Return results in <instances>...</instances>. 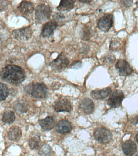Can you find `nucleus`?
<instances>
[{
	"label": "nucleus",
	"instance_id": "15",
	"mask_svg": "<svg viewBox=\"0 0 138 156\" xmlns=\"http://www.w3.org/2000/svg\"><path fill=\"white\" fill-rule=\"evenodd\" d=\"M111 89L109 87L105 88L101 90H94L91 93V96L95 99H103L106 98L111 93Z\"/></svg>",
	"mask_w": 138,
	"mask_h": 156
},
{
	"label": "nucleus",
	"instance_id": "4",
	"mask_svg": "<svg viewBox=\"0 0 138 156\" xmlns=\"http://www.w3.org/2000/svg\"><path fill=\"white\" fill-rule=\"evenodd\" d=\"M69 61L63 53H60L49 64L51 68L56 72H61L67 67Z\"/></svg>",
	"mask_w": 138,
	"mask_h": 156
},
{
	"label": "nucleus",
	"instance_id": "21",
	"mask_svg": "<svg viewBox=\"0 0 138 156\" xmlns=\"http://www.w3.org/2000/svg\"><path fill=\"white\" fill-rule=\"evenodd\" d=\"M40 143L41 140L39 136H35L30 139L29 145L31 149H37L39 147Z\"/></svg>",
	"mask_w": 138,
	"mask_h": 156
},
{
	"label": "nucleus",
	"instance_id": "5",
	"mask_svg": "<svg viewBox=\"0 0 138 156\" xmlns=\"http://www.w3.org/2000/svg\"><path fill=\"white\" fill-rule=\"evenodd\" d=\"M94 136L95 140L101 144L109 143L112 139L111 132L105 127L98 128L94 132Z\"/></svg>",
	"mask_w": 138,
	"mask_h": 156
},
{
	"label": "nucleus",
	"instance_id": "6",
	"mask_svg": "<svg viewBox=\"0 0 138 156\" xmlns=\"http://www.w3.org/2000/svg\"><path fill=\"white\" fill-rule=\"evenodd\" d=\"M12 34L14 38L17 40L25 41L31 38L33 31L31 27L28 26L14 30Z\"/></svg>",
	"mask_w": 138,
	"mask_h": 156
},
{
	"label": "nucleus",
	"instance_id": "11",
	"mask_svg": "<svg viewBox=\"0 0 138 156\" xmlns=\"http://www.w3.org/2000/svg\"><path fill=\"white\" fill-rule=\"evenodd\" d=\"M58 22L55 20L49 21L47 22L42 27L41 30V35L43 37H48L53 34L54 30L58 27Z\"/></svg>",
	"mask_w": 138,
	"mask_h": 156
},
{
	"label": "nucleus",
	"instance_id": "22",
	"mask_svg": "<svg viewBox=\"0 0 138 156\" xmlns=\"http://www.w3.org/2000/svg\"><path fill=\"white\" fill-rule=\"evenodd\" d=\"M14 108L16 112H17L18 113H24L27 111L28 107L27 105L25 102L20 101L15 104Z\"/></svg>",
	"mask_w": 138,
	"mask_h": 156
},
{
	"label": "nucleus",
	"instance_id": "28",
	"mask_svg": "<svg viewBox=\"0 0 138 156\" xmlns=\"http://www.w3.org/2000/svg\"><path fill=\"white\" fill-rule=\"evenodd\" d=\"M80 2H83V3H89V2H91L92 1H88V0H87V1H79Z\"/></svg>",
	"mask_w": 138,
	"mask_h": 156
},
{
	"label": "nucleus",
	"instance_id": "29",
	"mask_svg": "<svg viewBox=\"0 0 138 156\" xmlns=\"http://www.w3.org/2000/svg\"><path fill=\"white\" fill-rule=\"evenodd\" d=\"M136 139L137 142L138 143V133L137 134L136 136Z\"/></svg>",
	"mask_w": 138,
	"mask_h": 156
},
{
	"label": "nucleus",
	"instance_id": "2",
	"mask_svg": "<svg viewBox=\"0 0 138 156\" xmlns=\"http://www.w3.org/2000/svg\"><path fill=\"white\" fill-rule=\"evenodd\" d=\"M26 91L36 98H44L46 96L48 88L43 83H36L26 87Z\"/></svg>",
	"mask_w": 138,
	"mask_h": 156
},
{
	"label": "nucleus",
	"instance_id": "24",
	"mask_svg": "<svg viewBox=\"0 0 138 156\" xmlns=\"http://www.w3.org/2000/svg\"><path fill=\"white\" fill-rule=\"evenodd\" d=\"M0 91H1V101L5 100L9 94V90L7 85L3 83L0 84Z\"/></svg>",
	"mask_w": 138,
	"mask_h": 156
},
{
	"label": "nucleus",
	"instance_id": "17",
	"mask_svg": "<svg viewBox=\"0 0 138 156\" xmlns=\"http://www.w3.org/2000/svg\"><path fill=\"white\" fill-rule=\"evenodd\" d=\"M8 139L11 141H17L21 138L22 130L19 126H13L9 129L8 132Z\"/></svg>",
	"mask_w": 138,
	"mask_h": 156
},
{
	"label": "nucleus",
	"instance_id": "16",
	"mask_svg": "<svg viewBox=\"0 0 138 156\" xmlns=\"http://www.w3.org/2000/svg\"><path fill=\"white\" fill-rule=\"evenodd\" d=\"M72 126L71 123L66 120H60L56 127V130L60 134H66L72 130Z\"/></svg>",
	"mask_w": 138,
	"mask_h": 156
},
{
	"label": "nucleus",
	"instance_id": "7",
	"mask_svg": "<svg viewBox=\"0 0 138 156\" xmlns=\"http://www.w3.org/2000/svg\"><path fill=\"white\" fill-rule=\"evenodd\" d=\"M124 98V94L122 91L116 90L109 98L108 100V104L112 108H118L122 105V101Z\"/></svg>",
	"mask_w": 138,
	"mask_h": 156
},
{
	"label": "nucleus",
	"instance_id": "12",
	"mask_svg": "<svg viewBox=\"0 0 138 156\" xmlns=\"http://www.w3.org/2000/svg\"><path fill=\"white\" fill-rule=\"evenodd\" d=\"M20 13L25 16H29L33 13L34 5L31 1H21L18 7Z\"/></svg>",
	"mask_w": 138,
	"mask_h": 156
},
{
	"label": "nucleus",
	"instance_id": "1",
	"mask_svg": "<svg viewBox=\"0 0 138 156\" xmlns=\"http://www.w3.org/2000/svg\"><path fill=\"white\" fill-rule=\"evenodd\" d=\"M1 77L9 83L18 85L25 80L26 74L21 67L15 65H8L1 70Z\"/></svg>",
	"mask_w": 138,
	"mask_h": 156
},
{
	"label": "nucleus",
	"instance_id": "27",
	"mask_svg": "<svg viewBox=\"0 0 138 156\" xmlns=\"http://www.w3.org/2000/svg\"><path fill=\"white\" fill-rule=\"evenodd\" d=\"M60 87V83L58 82H54L51 85L52 89L53 90H56L59 89Z\"/></svg>",
	"mask_w": 138,
	"mask_h": 156
},
{
	"label": "nucleus",
	"instance_id": "18",
	"mask_svg": "<svg viewBox=\"0 0 138 156\" xmlns=\"http://www.w3.org/2000/svg\"><path fill=\"white\" fill-rule=\"evenodd\" d=\"M42 129L45 130H49L53 129L55 126V122L52 116H48L39 121Z\"/></svg>",
	"mask_w": 138,
	"mask_h": 156
},
{
	"label": "nucleus",
	"instance_id": "30",
	"mask_svg": "<svg viewBox=\"0 0 138 156\" xmlns=\"http://www.w3.org/2000/svg\"><path fill=\"white\" fill-rule=\"evenodd\" d=\"M136 156H138V154H137L136 155Z\"/></svg>",
	"mask_w": 138,
	"mask_h": 156
},
{
	"label": "nucleus",
	"instance_id": "3",
	"mask_svg": "<svg viewBox=\"0 0 138 156\" xmlns=\"http://www.w3.org/2000/svg\"><path fill=\"white\" fill-rule=\"evenodd\" d=\"M51 11L49 7L44 4L38 5L35 12V18L37 23L45 22L50 18Z\"/></svg>",
	"mask_w": 138,
	"mask_h": 156
},
{
	"label": "nucleus",
	"instance_id": "25",
	"mask_svg": "<svg viewBox=\"0 0 138 156\" xmlns=\"http://www.w3.org/2000/svg\"><path fill=\"white\" fill-rule=\"evenodd\" d=\"M91 36V32L89 27L85 26L83 28L82 32V38L83 40H88Z\"/></svg>",
	"mask_w": 138,
	"mask_h": 156
},
{
	"label": "nucleus",
	"instance_id": "23",
	"mask_svg": "<svg viewBox=\"0 0 138 156\" xmlns=\"http://www.w3.org/2000/svg\"><path fill=\"white\" fill-rule=\"evenodd\" d=\"M51 152L50 146L47 144H45L40 148L39 155V156H50Z\"/></svg>",
	"mask_w": 138,
	"mask_h": 156
},
{
	"label": "nucleus",
	"instance_id": "26",
	"mask_svg": "<svg viewBox=\"0 0 138 156\" xmlns=\"http://www.w3.org/2000/svg\"><path fill=\"white\" fill-rule=\"evenodd\" d=\"M105 61L106 63H112L114 62L115 60V58L113 56H108L105 57Z\"/></svg>",
	"mask_w": 138,
	"mask_h": 156
},
{
	"label": "nucleus",
	"instance_id": "14",
	"mask_svg": "<svg viewBox=\"0 0 138 156\" xmlns=\"http://www.w3.org/2000/svg\"><path fill=\"white\" fill-rule=\"evenodd\" d=\"M122 148L126 155L132 156L136 152L137 146L134 141L131 140H128L123 144Z\"/></svg>",
	"mask_w": 138,
	"mask_h": 156
},
{
	"label": "nucleus",
	"instance_id": "19",
	"mask_svg": "<svg viewBox=\"0 0 138 156\" xmlns=\"http://www.w3.org/2000/svg\"><path fill=\"white\" fill-rule=\"evenodd\" d=\"M75 1H60L57 9L59 11H69L72 9L75 6Z\"/></svg>",
	"mask_w": 138,
	"mask_h": 156
},
{
	"label": "nucleus",
	"instance_id": "10",
	"mask_svg": "<svg viewBox=\"0 0 138 156\" xmlns=\"http://www.w3.org/2000/svg\"><path fill=\"white\" fill-rule=\"evenodd\" d=\"M116 69L120 75L123 76L130 75L133 72V69L126 61L123 59L119 60L115 66Z\"/></svg>",
	"mask_w": 138,
	"mask_h": 156
},
{
	"label": "nucleus",
	"instance_id": "9",
	"mask_svg": "<svg viewBox=\"0 0 138 156\" xmlns=\"http://www.w3.org/2000/svg\"><path fill=\"white\" fill-rule=\"evenodd\" d=\"M53 107L56 112H69L72 109L71 102L67 99L64 98L59 99L57 101H56Z\"/></svg>",
	"mask_w": 138,
	"mask_h": 156
},
{
	"label": "nucleus",
	"instance_id": "13",
	"mask_svg": "<svg viewBox=\"0 0 138 156\" xmlns=\"http://www.w3.org/2000/svg\"><path fill=\"white\" fill-rule=\"evenodd\" d=\"M79 107L85 113L90 114L94 110V105L91 100L88 98H85L80 102Z\"/></svg>",
	"mask_w": 138,
	"mask_h": 156
},
{
	"label": "nucleus",
	"instance_id": "20",
	"mask_svg": "<svg viewBox=\"0 0 138 156\" xmlns=\"http://www.w3.org/2000/svg\"><path fill=\"white\" fill-rule=\"evenodd\" d=\"M15 115L13 111L8 110L3 113L2 121L3 122L7 124H11L15 120Z\"/></svg>",
	"mask_w": 138,
	"mask_h": 156
},
{
	"label": "nucleus",
	"instance_id": "8",
	"mask_svg": "<svg viewBox=\"0 0 138 156\" xmlns=\"http://www.w3.org/2000/svg\"><path fill=\"white\" fill-rule=\"evenodd\" d=\"M113 23V16L111 13H106L99 19L98 23V27L102 31L107 32Z\"/></svg>",
	"mask_w": 138,
	"mask_h": 156
}]
</instances>
